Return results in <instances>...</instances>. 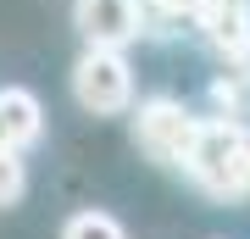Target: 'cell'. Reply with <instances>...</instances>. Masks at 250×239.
Returning <instances> with one entry per match:
<instances>
[{"mask_svg": "<svg viewBox=\"0 0 250 239\" xmlns=\"http://www.w3.org/2000/svg\"><path fill=\"white\" fill-rule=\"evenodd\" d=\"M45 139V106H39L34 89L22 84H6L0 89V151H34Z\"/></svg>", "mask_w": 250, "mask_h": 239, "instance_id": "obj_6", "label": "cell"}, {"mask_svg": "<svg viewBox=\"0 0 250 239\" xmlns=\"http://www.w3.org/2000/svg\"><path fill=\"white\" fill-rule=\"evenodd\" d=\"M200 195L211 200H245L250 195V173H245V123L239 117H200L189 156L178 167Z\"/></svg>", "mask_w": 250, "mask_h": 239, "instance_id": "obj_1", "label": "cell"}, {"mask_svg": "<svg viewBox=\"0 0 250 239\" xmlns=\"http://www.w3.org/2000/svg\"><path fill=\"white\" fill-rule=\"evenodd\" d=\"M245 173H250V128H245Z\"/></svg>", "mask_w": 250, "mask_h": 239, "instance_id": "obj_9", "label": "cell"}, {"mask_svg": "<svg viewBox=\"0 0 250 239\" xmlns=\"http://www.w3.org/2000/svg\"><path fill=\"white\" fill-rule=\"evenodd\" d=\"M128 111H134V139H139V151L150 156L156 167H184L200 117L189 111L184 100H172V95H150V100H139V106H128Z\"/></svg>", "mask_w": 250, "mask_h": 239, "instance_id": "obj_3", "label": "cell"}, {"mask_svg": "<svg viewBox=\"0 0 250 239\" xmlns=\"http://www.w3.org/2000/svg\"><path fill=\"white\" fill-rule=\"evenodd\" d=\"M72 28L83 44H100V50H128L145 34L139 0H72Z\"/></svg>", "mask_w": 250, "mask_h": 239, "instance_id": "obj_4", "label": "cell"}, {"mask_svg": "<svg viewBox=\"0 0 250 239\" xmlns=\"http://www.w3.org/2000/svg\"><path fill=\"white\" fill-rule=\"evenodd\" d=\"M28 195V161L22 151H0V212Z\"/></svg>", "mask_w": 250, "mask_h": 239, "instance_id": "obj_8", "label": "cell"}, {"mask_svg": "<svg viewBox=\"0 0 250 239\" xmlns=\"http://www.w3.org/2000/svg\"><path fill=\"white\" fill-rule=\"evenodd\" d=\"M62 239H128V228L100 206H83V212H72L62 222Z\"/></svg>", "mask_w": 250, "mask_h": 239, "instance_id": "obj_7", "label": "cell"}, {"mask_svg": "<svg viewBox=\"0 0 250 239\" xmlns=\"http://www.w3.org/2000/svg\"><path fill=\"white\" fill-rule=\"evenodd\" d=\"M72 100L89 117H123L134 106V67H128V56L83 44V56L72 62Z\"/></svg>", "mask_w": 250, "mask_h": 239, "instance_id": "obj_2", "label": "cell"}, {"mask_svg": "<svg viewBox=\"0 0 250 239\" xmlns=\"http://www.w3.org/2000/svg\"><path fill=\"white\" fill-rule=\"evenodd\" d=\"M189 22H195L228 62H245L250 56V6L245 0H195Z\"/></svg>", "mask_w": 250, "mask_h": 239, "instance_id": "obj_5", "label": "cell"}]
</instances>
